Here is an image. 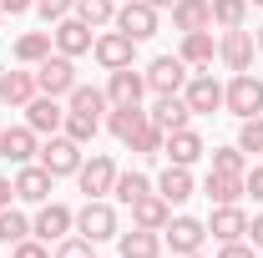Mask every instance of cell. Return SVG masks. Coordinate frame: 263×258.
<instances>
[{
	"label": "cell",
	"instance_id": "1",
	"mask_svg": "<svg viewBox=\"0 0 263 258\" xmlns=\"http://www.w3.org/2000/svg\"><path fill=\"white\" fill-rule=\"evenodd\" d=\"M35 162H41V167H46L51 177H76L86 157H81V142H71L66 132H56V137H46V142H41Z\"/></svg>",
	"mask_w": 263,
	"mask_h": 258
},
{
	"label": "cell",
	"instance_id": "2",
	"mask_svg": "<svg viewBox=\"0 0 263 258\" xmlns=\"http://www.w3.org/2000/svg\"><path fill=\"white\" fill-rule=\"evenodd\" d=\"M76 233H81V238H91V243L117 238V233H122V228H117V208H111L106 197H86V202L76 208Z\"/></svg>",
	"mask_w": 263,
	"mask_h": 258
},
{
	"label": "cell",
	"instance_id": "3",
	"mask_svg": "<svg viewBox=\"0 0 263 258\" xmlns=\"http://www.w3.org/2000/svg\"><path fill=\"white\" fill-rule=\"evenodd\" d=\"M223 106H228L238 122L258 117V112H263V81L253 76V71H238L228 86H223Z\"/></svg>",
	"mask_w": 263,
	"mask_h": 258
},
{
	"label": "cell",
	"instance_id": "4",
	"mask_svg": "<svg viewBox=\"0 0 263 258\" xmlns=\"http://www.w3.org/2000/svg\"><path fill=\"white\" fill-rule=\"evenodd\" d=\"M142 76H147V91H157V97H182V86H187L193 66H187L177 51H172V56H157V61L147 66Z\"/></svg>",
	"mask_w": 263,
	"mask_h": 258
},
{
	"label": "cell",
	"instance_id": "5",
	"mask_svg": "<svg viewBox=\"0 0 263 258\" xmlns=\"http://www.w3.org/2000/svg\"><path fill=\"white\" fill-rule=\"evenodd\" d=\"M35 86H41V97H71L76 91V61L61 56V51H51L35 66Z\"/></svg>",
	"mask_w": 263,
	"mask_h": 258
},
{
	"label": "cell",
	"instance_id": "6",
	"mask_svg": "<svg viewBox=\"0 0 263 258\" xmlns=\"http://www.w3.org/2000/svg\"><path fill=\"white\" fill-rule=\"evenodd\" d=\"M91 56H97V66L101 71H122V66H132L137 61V41H132L127 31H101L97 41H91Z\"/></svg>",
	"mask_w": 263,
	"mask_h": 258
},
{
	"label": "cell",
	"instance_id": "7",
	"mask_svg": "<svg viewBox=\"0 0 263 258\" xmlns=\"http://www.w3.org/2000/svg\"><path fill=\"white\" fill-rule=\"evenodd\" d=\"M66 233H76V213L66 208V202H41L31 218V238H41V243H61Z\"/></svg>",
	"mask_w": 263,
	"mask_h": 258
},
{
	"label": "cell",
	"instance_id": "8",
	"mask_svg": "<svg viewBox=\"0 0 263 258\" xmlns=\"http://www.w3.org/2000/svg\"><path fill=\"white\" fill-rule=\"evenodd\" d=\"M202 238H208V223H197V218H187V213L167 218V228H162V243L177 258H182V253H202Z\"/></svg>",
	"mask_w": 263,
	"mask_h": 258
},
{
	"label": "cell",
	"instance_id": "9",
	"mask_svg": "<svg viewBox=\"0 0 263 258\" xmlns=\"http://www.w3.org/2000/svg\"><path fill=\"white\" fill-rule=\"evenodd\" d=\"M147 97V76L137 66H122V71H106V101L111 106H142Z\"/></svg>",
	"mask_w": 263,
	"mask_h": 258
},
{
	"label": "cell",
	"instance_id": "10",
	"mask_svg": "<svg viewBox=\"0 0 263 258\" xmlns=\"http://www.w3.org/2000/svg\"><path fill=\"white\" fill-rule=\"evenodd\" d=\"M182 101L193 106V117H208V112H218V106H223V81H218V76H208V71H193V76H187V86H182Z\"/></svg>",
	"mask_w": 263,
	"mask_h": 258
},
{
	"label": "cell",
	"instance_id": "11",
	"mask_svg": "<svg viewBox=\"0 0 263 258\" xmlns=\"http://www.w3.org/2000/svg\"><path fill=\"white\" fill-rule=\"evenodd\" d=\"M21 112H26V127H31L35 137H56V132H61V122H66L61 97H31Z\"/></svg>",
	"mask_w": 263,
	"mask_h": 258
},
{
	"label": "cell",
	"instance_id": "12",
	"mask_svg": "<svg viewBox=\"0 0 263 258\" xmlns=\"http://www.w3.org/2000/svg\"><path fill=\"white\" fill-rule=\"evenodd\" d=\"M111 26H117V31H127L132 41H147V35H157V10H152L147 0H122Z\"/></svg>",
	"mask_w": 263,
	"mask_h": 258
},
{
	"label": "cell",
	"instance_id": "13",
	"mask_svg": "<svg viewBox=\"0 0 263 258\" xmlns=\"http://www.w3.org/2000/svg\"><path fill=\"white\" fill-rule=\"evenodd\" d=\"M218 61L228 66L233 76H238V71H253V35L243 31V26L223 31V35H218Z\"/></svg>",
	"mask_w": 263,
	"mask_h": 258
},
{
	"label": "cell",
	"instance_id": "14",
	"mask_svg": "<svg viewBox=\"0 0 263 258\" xmlns=\"http://www.w3.org/2000/svg\"><path fill=\"white\" fill-rule=\"evenodd\" d=\"M51 41H56V51H61V56H71V61H76V56H86V51H91V41H97V35H91V26H86V21L66 15V21H56V26H51Z\"/></svg>",
	"mask_w": 263,
	"mask_h": 258
},
{
	"label": "cell",
	"instance_id": "15",
	"mask_svg": "<svg viewBox=\"0 0 263 258\" xmlns=\"http://www.w3.org/2000/svg\"><path fill=\"white\" fill-rule=\"evenodd\" d=\"M10 182H15V197H21V202H35V208H41V202H51V182H56V177H51L41 162H26V167H15Z\"/></svg>",
	"mask_w": 263,
	"mask_h": 258
},
{
	"label": "cell",
	"instance_id": "16",
	"mask_svg": "<svg viewBox=\"0 0 263 258\" xmlns=\"http://www.w3.org/2000/svg\"><path fill=\"white\" fill-rule=\"evenodd\" d=\"M76 182H81V193H86V197H106L111 188H117V162L106 157V152H97L91 162H81Z\"/></svg>",
	"mask_w": 263,
	"mask_h": 258
},
{
	"label": "cell",
	"instance_id": "17",
	"mask_svg": "<svg viewBox=\"0 0 263 258\" xmlns=\"http://www.w3.org/2000/svg\"><path fill=\"white\" fill-rule=\"evenodd\" d=\"M208 233H213L218 243L248 238V213H243L238 202H218V208H213V218H208Z\"/></svg>",
	"mask_w": 263,
	"mask_h": 258
},
{
	"label": "cell",
	"instance_id": "18",
	"mask_svg": "<svg viewBox=\"0 0 263 258\" xmlns=\"http://www.w3.org/2000/svg\"><path fill=\"white\" fill-rule=\"evenodd\" d=\"M35 152H41V142H35L31 127H0V157L10 167H26Z\"/></svg>",
	"mask_w": 263,
	"mask_h": 258
},
{
	"label": "cell",
	"instance_id": "19",
	"mask_svg": "<svg viewBox=\"0 0 263 258\" xmlns=\"http://www.w3.org/2000/svg\"><path fill=\"white\" fill-rule=\"evenodd\" d=\"M162 157L167 162H177V167H193L197 157H208V142L197 137L193 127H182V132H167V142H162Z\"/></svg>",
	"mask_w": 263,
	"mask_h": 258
},
{
	"label": "cell",
	"instance_id": "20",
	"mask_svg": "<svg viewBox=\"0 0 263 258\" xmlns=\"http://www.w3.org/2000/svg\"><path fill=\"white\" fill-rule=\"evenodd\" d=\"M117 253H122V258H162V233H157V228L117 233Z\"/></svg>",
	"mask_w": 263,
	"mask_h": 258
},
{
	"label": "cell",
	"instance_id": "21",
	"mask_svg": "<svg viewBox=\"0 0 263 258\" xmlns=\"http://www.w3.org/2000/svg\"><path fill=\"white\" fill-rule=\"evenodd\" d=\"M167 218H172V202H167L157 188H152L147 197H137V202H132V228H157V233H162Z\"/></svg>",
	"mask_w": 263,
	"mask_h": 258
},
{
	"label": "cell",
	"instance_id": "22",
	"mask_svg": "<svg viewBox=\"0 0 263 258\" xmlns=\"http://www.w3.org/2000/svg\"><path fill=\"white\" fill-rule=\"evenodd\" d=\"M172 31H213V5L208 0H177L172 5Z\"/></svg>",
	"mask_w": 263,
	"mask_h": 258
},
{
	"label": "cell",
	"instance_id": "23",
	"mask_svg": "<svg viewBox=\"0 0 263 258\" xmlns=\"http://www.w3.org/2000/svg\"><path fill=\"white\" fill-rule=\"evenodd\" d=\"M147 117H152V127H162V132H182L193 122V106L182 97H157V106H152Z\"/></svg>",
	"mask_w": 263,
	"mask_h": 258
},
{
	"label": "cell",
	"instance_id": "24",
	"mask_svg": "<svg viewBox=\"0 0 263 258\" xmlns=\"http://www.w3.org/2000/svg\"><path fill=\"white\" fill-rule=\"evenodd\" d=\"M142 127H147V112L142 106H106V132L117 142H132Z\"/></svg>",
	"mask_w": 263,
	"mask_h": 258
},
{
	"label": "cell",
	"instance_id": "25",
	"mask_svg": "<svg viewBox=\"0 0 263 258\" xmlns=\"http://www.w3.org/2000/svg\"><path fill=\"white\" fill-rule=\"evenodd\" d=\"M177 56H182L187 66H197V71H202V66H213V56H218L213 31H187V35H182V46H177Z\"/></svg>",
	"mask_w": 263,
	"mask_h": 258
},
{
	"label": "cell",
	"instance_id": "26",
	"mask_svg": "<svg viewBox=\"0 0 263 258\" xmlns=\"http://www.w3.org/2000/svg\"><path fill=\"white\" fill-rule=\"evenodd\" d=\"M31 97H41L35 71H5V81H0V101H5V106H26Z\"/></svg>",
	"mask_w": 263,
	"mask_h": 258
},
{
	"label": "cell",
	"instance_id": "27",
	"mask_svg": "<svg viewBox=\"0 0 263 258\" xmlns=\"http://www.w3.org/2000/svg\"><path fill=\"white\" fill-rule=\"evenodd\" d=\"M56 51V41H51V31H26L21 41H15V61L21 66H41L46 56Z\"/></svg>",
	"mask_w": 263,
	"mask_h": 258
},
{
	"label": "cell",
	"instance_id": "28",
	"mask_svg": "<svg viewBox=\"0 0 263 258\" xmlns=\"http://www.w3.org/2000/svg\"><path fill=\"white\" fill-rule=\"evenodd\" d=\"M157 193H162L167 202H187V197H193V172L177 167V162H167V172L157 177Z\"/></svg>",
	"mask_w": 263,
	"mask_h": 258
},
{
	"label": "cell",
	"instance_id": "29",
	"mask_svg": "<svg viewBox=\"0 0 263 258\" xmlns=\"http://www.w3.org/2000/svg\"><path fill=\"white\" fill-rule=\"evenodd\" d=\"M106 106H111V101H106V91H97V86H81V81H76V91H71V97H66V112H81V117H106Z\"/></svg>",
	"mask_w": 263,
	"mask_h": 258
},
{
	"label": "cell",
	"instance_id": "30",
	"mask_svg": "<svg viewBox=\"0 0 263 258\" xmlns=\"http://www.w3.org/2000/svg\"><path fill=\"white\" fill-rule=\"evenodd\" d=\"M202 193H208L213 208H218V202H238V197H243V177H233V172H208Z\"/></svg>",
	"mask_w": 263,
	"mask_h": 258
},
{
	"label": "cell",
	"instance_id": "31",
	"mask_svg": "<svg viewBox=\"0 0 263 258\" xmlns=\"http://www.w3.org/2000/svg\"><path fill=\"white\" fill-rule=\"evenodd\" d=\"M71 15H76V21H86L91 31H101V26H111V21H117V0H76V5H71Z\"/></svg>",
	"mask_w": 263,
	"mask_h": 258
},
{
	"label": "cell",
	"instance_id": "32",
	"mask_svg": "<svg viewBox=\"0 0 263 258\" xmlns=\"http://www.w3.org/2000/svg\"><path fill=\"white\" fill-rule=\"evenodd\" d=\"M152 193V177H147V172H137V167H132V172H117V188H111V197H117V202H137V197H147Z\"/></svg>",
	"mask_w": 263,
	"mask_h": 258
},
{
	"label": "cell",
	"instance_id": "33",
	"mask_svg": "<svg viewBox=\"0 0 263 258\" xmlns=\"http://www.w3.org/2000/svg\"><path fill=\"white\" fill-rule=\"evenodd\" d=\"M21 238H31V218H26V213H15V208H0V243H5V248H15Z\"/></svg>",
	"mask_w": 263,
	"mask_h": 258
},
{
	"label": "cell",
	"instance_id": "34",
	"mask_svg": "<svg viewBox=\"0 0 263 258\" xmlns=\"http://www.w3.org/2000/svg\"><path fill=\"white\" fill-rule=\"evenodd\" d=\"M208 5H213V26H223V31L248 21V0H208Z\"/></svg>",
	"mask_w": 263,
	"mask_h": 258
},
{
	"label": "cell",
	"instance_id": "35",
	"mask_svg": "<svg viewBox=\"0 0 263 258\" xmlns=\"http://www.w3.org/2000/svg\"><path fill=\"white\" fill-rule=\"evenodd\" d=\"M208 157H213V172H233V177L248 172V152L243 147H213Z\"/></svg>",
	"mask_w": 263,
	"mask_h": 258
},
{
	"label": "cell",
	"instance_id": "36",
	"mask_svg": "<svg viewBox=\"0 0 263 258\" xmlns=\"http://www.w3.org/2000/svg\"><path fill=\"white\" fill-rule=\"evenodd\" d=\"M162 142H167V132H162V127H152V117H147V127L137 132L127 147H132V152H142V157H162Z\"/></svg>",
	"mask_w": 263,
	"mask_h": 258
},
{
	"label": "cell",
	"instance_id": "37",
	"mask_svg": "<svg viewBox=\"0 0 263 258\" xmlns=\"http://www.w3.org/2000/svg\"><path fill=\"white\" fill-rule=\"evenodd\" d=\"M61 132L71 137V142H81V147H86V142H91V137L101 132V122H97V117H81V112H66Z\"/></svg>",
	"mask_w": 263,
	"mask_h": 258
},
{
	"label": "cell",
	"instance_id": "38",
	"mask_svg": "<svg viewBox=\"0 0 263 258\" xmlns=\"http://www.w3.org/2000/svg\"><path fill=\"white\" fill-rule=\"evenodd\" d=\"M51 258H97V243H91V238H81V233H66L61 243L51 248Z\"/></svg>",
	"mask_w": 263,
	"mask_h": 258
},
{
	"label": "cell",
	"instance_id": "39",
	"mask_svg": "<svg viewBox=\"0 0 263 258\" xmlns=\"http://www.w3.org/2000/svg\"><path fill=\"white\" fill-rule=\"evenodd\" d=\"M238 147H243V152H253V157L263 152V112H258V117H248V122L238 127Z\"/></svg>",
	"mask_w": 263,
	"mask_h": 258
},
{
	"label": "cell",
	"instance_id": "40",
	"mask_svg": "<svg viewBox=\"0 0 263 258\" xmlns=\"http://www.w3.org/2000/svg\"><path fill=\"white\" fill-rule=\"evenodd\" d=\"M71 5H76V0H35V15H41L46 26H56V21L71 15Z\"/></svg>",
	"mask_w": 263,
	"mask_h": 258
},
{
	"label": "cell",
	"instance_id": "41",
	"mask_svg": "<svg viewBox=\"0 0 263 258\" xmlns=\"http://www.w3.org/2000/svg\"><path fill=\"white\" fill-rule=\"evenodd\" d=\"M243 197H253V202H263V162H253V167L243 172Z\"/></svg>",
	"mask_w": 263,
	"mask_h": 258
},
{
	"label": "cell",
	"instance_id": "42",
	"mask_svg": "<svg viewBox=\"0 0 263 258\" xmlns=\"http://www.w3.org/2000/svg\"><path fill=\"white\" fill-rule=\"evenodd\" d=\"M10 258H51V243H41V238H21V243L10 248Z\"/></svg>",
	"mask_w": 263,
	"mask_h": 258
},
{
	"label": "cell",
	"instance_id": "43",
	"mask_svg": "<svg viewBox=\"0 0 263 258\" xmlns=\"http://www.w3.org/2000/svg\"><path fill=\"white\" fill-rule=\"evenodd\" d=\"M218 258H258V248L243 243V238H233V243H218Z\"/></svg>",
	"mask_w": 263,
	"mask_h": 258
},
{
	"label": "cell",
	"instance_id": "44",
	"mask_svg": "<svg viewBox=\"0 0 263 258\" xmlns=\"http://www.w3.org/2000/svg\"><path fill=\"white\" fill-rule=\"evenodd\" d=\"M0 10L5 15H26V10H35V0H0Z\"/></svg>",
	"mask_w": 263,
	"mask_h": 258
},
{
	"label": "cell",
	"instance_id": "45",
	"mask_svg": "<svg viewBox=\"0 0 263 258\" xmlns=\"http://www.w3.org/2000/svg\"><path fill=\"white\" fill-rule=\"evenodd\" d=\"M248 243L263 248V213H258V218H248Z\"/></svg>",
	"mask_w": 263,
	"mask_h": 258
},
{
	"label": "cell",
	"instance_id": "46",
	"mask_svg": "<svg viewBox=\"0 0 263 258\" xmlns=\"http://www.w3.org/2000/svg\"><path fill=\"white\" fill-rule=\"evenodd\" d=\"M10 197H15V182H10V177L0 172V208H10Z\"/></svg>",
	"mask_w": 263,
	"mask_h": 258
},
{
	"label": "cell",
	"instance_id": "47",
	"mask_svg": "<svg viewBox=\"0 0 263 258\" xmlns=\"http://www.w3.org/2000/svg\"><path fill=\"white\" fill-rule=\"evenodd\" d=\"M147 5H152V10H172L177 0H147Z\"/></svg>",
	"mask_w": 263,
	"mask_h": 258
},
{
	"label": "cell",
	"instance_id": "48",
	"mask_svg": "<svg viewBox=\"0 0 263 258\" xmlns=\"http://www.w3.org/2000/svg\"><path fill=\"white\" fill-rule=\"evenodd\" d=\"M253 46H258V51H263V26H258V35H253Z\"/></svg>",
	"mask_w": 263,
	"mask_h": 258
},
{
	"label": "cell",
	"instance_id": "49",
	"mask_svg": "<svg viewBox=\"0 0 263 258\" xmlns=\"http://www.w3.org/2000/svg\"><path fill=\"white\" fill-rule=\"evenodd\" d=\"M182 258H202V253H182Z\"/></svg>",
	"mask_w": 263,
	"mask_h": 258
},
{
	"label": "cell",
	"instance_id": "50",
	"mask_svg": "<svg viewBox=\"0 0 263 258\" xmlns=\"http://www.w3.org/2000/svg\"><path fill=\"white\" fill-rule=\"evenodd\" d=\"M0 81H5V66H0Z\"/></svg>",
	"mask_w": 263,
	"mask_h": 258
},
{
	"label": "cell",
	"instance_id": "51",
	"mask_svg": "<svg viewBox=\"0 0 263 258\" xmlns=\"http://www.w3.org/2000/svg\"><path fill=\"white\" fill-rule=\"evenodd\" d=\"M248 5H263V0H248Z\"/></svg>",
	"mask_w": 263,
	"mask_h": 258
},
{
	"label": "cell",
	"instance_id": "52",
	"mask_svg": "<svg viewBox=\"0 0 263 258\" xmlns=\"http://www.w3.org/2000/svg\"><path fill=\"white\" fill-rule=\"evenodd\" d=\"M0 21H5V10H0Z\"/></svg>",
	"mask_w": 263,
	"mask_h": 258
},
{
	"label": "cell",
	"instance_id": "53",
	"mask_svg": "<svg viewBox=\"0 0 263 258\" xmlns=\"http://www.w3.org/2000/svg\"><path fill=\"white\" fill-rule=\"evenodd\" d=\"M117 5H122V0H117Z\"/></svg>",
	"mask_w": 263,
	"mask_h": 258
}]
</instances>
